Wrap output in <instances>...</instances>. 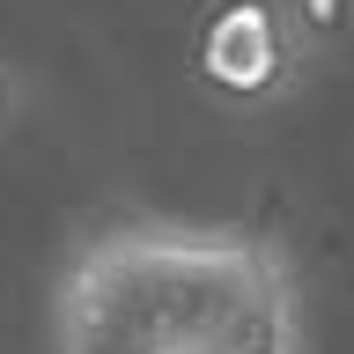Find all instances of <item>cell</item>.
<instances>
[{
    "instance_id": "1",
    "label": "cell",
    "mask_w": 354,
    "mask_h": 354,
    "mask_svg": "<svg viewBox=\"0 0 354 354\" xmlns=\"http://www.w3.org/2000/svg\"><path fill=\"white\" fill-rule=\"evenodd\" d=\"M59 354H303L295 266L259 229L111 221L52 295Z\"/></svg>"
},
{
    "instance_id": "2",
    "label": "cell",
    "mask_w": 354,
    "mask_h": 354,
    "mask_svg": "<svg viewBox=\"0 0 354 354\" xmlns=\"http://www.w3.org/2000/svg\"><path fill=\"white\" fill-rule=\"evenodd\" d=\"M199 59H207V74H214L229 96H266V88L288 74V15L281 8H259V0L221 8Z\"/></svg>"
}]
</instances>
